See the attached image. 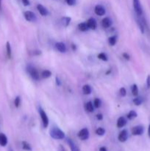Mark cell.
<instances>
[{"label": "cell", "mask_w": 150, "mask_h": 151, "mask_svg": "<svg viewBox=\"0 0 150 151\" xmlns=\"http://www.w3.org/2000/svg\"><path fill=\"white\" fill-rule=\"evenodd\" d=\"M133 6L138 16H141L143 14V10L139 0H133Z\"/></svg>", "instance_id": "3957f363"}, {"label": "cell", "mask_w": 150, "mask_h": 151, "mask_svg": "<svg viewBox=\"0 0 150 151\" xmlns=\"http://www.w3.org/2000/svg\"><path fill=\"white\" fill-rule=\"evenodd\" d=\"M10 151H13V150H10Z\"/></svg>", "instance_id": "7bdbcfd3"}, {"label": "cell", "mask_w": 150, "mask_h": 151, "mask_svg": "<svg viewBox=\"0 0 150 151\" xmlns=\"http://www.w3.org/2000/svg\"><path fill=\"white\" fill-rule=\"evenodd\" d=\"M55 48H56L57 50H58L60 52L62 53L65 52L67 50L66 46H65V44L63 42L56 43V44H55Z\"/></svg>", "instance_id": "30bf717a"}, {"label": "cell", "mask_w": 150, "mask_h": 151, "mask_svg": "<svg viewBox=\"0 0 150 151\" xmlns=\"http://www.w3.org/2000/svg\"><path fill=\"white\" fill-rule=\"evenodd\" d=\"M108 42L111 46H114L116 43V37L115 36H111L110 37L109 39H108Z\"/></svg>", "instance_id": "83f0119b"}, {"label": "cell", "mask_w": 150, "mask_h": 151, "mask_svg": "<svg viewBox=\"0 0 150 151\" xmlns=\"http://www.w3.org/2000/svg\"><path fill=\"white\" fill-rule=\"evenodd\" d=\"M67 142H68V145H69L70 148H71V151H80L79 147L77 146V145L71 140V139H67Z\"/></svg>", "instance_id": "9a60e30c"}, {"label": "cell", "mask_w": 150, "mask_h": 151, "mask_svg": "<svg viewBox=\"0 0 150 151\" xmlns=\"http://www.w3.org/2000/svg\"><path fill=\"white\" fill-rule=\"evenodd\" d=\"M98 57L99 59H101V60H104V61H108V55H107L104 52H102V53H100V54H99Z\"/></svg>", "instance_id": "4316f807"}, {"label": "cell", "mask_w": 150, "mask_h": 151, "mask_svg": "<svg viewBox=\"0 0 150 151\" xmlns=\"http://www.w3.org/2000/svg\"><path fill=\"white\" fill-rule=\"evenodd\" d=\"M22 147L24 150L27 151H31L32 150V147L30 145L29 143H27V142H22Z\"/></svg>", "instance_id": "cb8c5ba5"}, {"label": "cell", "mask_w": 150, "mask_h": 151, "mask_svg": "<svg viewBox=\"0 0 150 151\" xmlns=\"http://www.w3.org/2000/svg\"><path fill=\"white\" fill-rule=\"evenodd\" d=\"M131 91H132V95L137 96L138 94V88L136 84H133L131 87Z\"/></svg>", "instance_id": "7402d4cb"}, {"label": "cell", "mask_w": 150, "mask_h": 151, "mask_svg": "<svg viewBox=\"0 0 150 151\" xmlns=\"http://www.w3.org/2000/svg\"><path fill=\"white\" fill-rule=\"evenodd\" d=\"M148 136L150 138V125L149 126V128H148Z\"/></svg>", "instance_id": "60d3db41"}, {"label": "cell", "mask_w": 150, "mask_h": 151, "mask_svg": "<svg viewBox=\"0 0 150 151\" xmlns=\"http://www.w3.org/2000/svg\"><path fill=\"white\" fill-rule=\"evenodd\" d=\"M65 2L69 6H73L76 4V0H65Z\"/></svg>", "instance_id": "d6a6232c"}, {"label": "cell", "mask_w": 150, "mask_h": 151, "mask_svg": "<svg viewBox=\"0 0 150 151\" xmlns=\"http://www.w3.org/2000/svg\"><path fill=\"white\" fill-rule=\"evenodd\" d=\"M144 128L142 125H137L132 128V134L134 136H141L144 133Z\"/></svg>", "instance_id": "52a82bcc"}, {"label": "cell", "mask_w": 150, "mask_h": 151, "mask_svg": "<svg viewBox=\"0 0 150 151\" xmlns=\"http://www.w3.org/2000/svg\"><path fill=\"white\" fill-rule=\"evenodd\" d=\"M143 102H144V99L142 97H136L133 100V103L135 106H140L142 104Z\"/></svg>", "instance_id": "d4e9b609"}, {"label": "cell", "mask_w": 150, "mask_h": 151, "mask_svg": "<svg viewBox=\"0 0 150 151\" xmlns=\"http://www.w3.org/2000/svg\"><path fill=\"white\" fill-rule=\"evenodd\" d=\"M27 71L33 80H39V74H38V71H37L34 67H32V66H29L27 68Z\"/></svg>", "instance_id": "5b68a950"}, {"label": "cell", "mask_w": 150, "mask_h": 151, "mask_svg": "<svg viewBox=\"0 0 150 151\" xmlns=\"http://www.w3.org/2000/svg\"><path fill=\"white\" fill-rule=\"evenodd\" d=\"M20 103H21V98H20L19 96H18V97H15V101H14V104H15V107L18 108V107H19Z\"/></svg>", "instance_id": "4dcf8cb0"}, {"label": "cell", "mask_w": 150, "mask_h": 151, "mask_svg": "<svg viewBox=\"0 0 150 151\" xmlns=\"http://www.w3.org/2000/svg\"><path fill=\"white\" fill-rule=\"evenodd\" d=\"M55 80H56L57 86H61V80H59V78H58V77H56Z\"/></svg>", "instance_id": "8d00e7d4"}, {"label": "cell", "mask_w": 150, "mask_h": 151, "mask_svg": "<svg viewBox=\"0 0 150 151\" xmlns=\"http://www.w3.org/2000/svg\"><path fill=\"white\" fill-rule=\"evenodd\" d=\"M94 105L96 108H99L100 106H101V105H102V102H101V100H100L99 99L96 98L94 100Z\"/></svg>", "instance_id": "f546056e"}, {"label": "cell", "mask_w": 150, "mask_h": 151, "mask_svg": "<svg viewBox=\"0 0 150 151\" xmlns=\"http://www.w3.org/2000/svg\"><path fill=\"white\" fill-rule=\"evenodd\" d=\"M111 24H112V21H111V18H108V17H106V18H105L103 20H102V27H103V28L105 29L109 28V27L111 26Z\"/></svg>", "instance_id": "5bb4252c"}, {"label": "cell", "mask_w": 150, "mask_h": 151, "mask_svg": "<svg viewBox=\"0 0 150 151\" xmlns=\"http://www.w3.org/2000/svg\"><path fill=\"white\" fill-rule=\"evenodd\" d=\"M99 151H108L107 150V148L105 147H101L99 148Z\"/></svg>", "instance_id": "ab89813d"}, {"label": "cell", "mask_w": 150, "mask_h": 151, "mask_svg": "<svg viewBox=\"0 0 150 151\" xmlns=\"http://www.w3.org/2000/svg\"><path fill=\"white\" fill-rule=\"evenodd\" d=\"M137 116H138V114H137L136 112L135 111H130L127 114V119H130V120H132V119H135V117H137Z\"/></svg>", "instance_id": "44dd1931"}, {"label": "cell", "mask_w": 150, "mask_h": 151, "mask_svg": "<svg viewBox=\"0 0 150 151\" xmlns=\"http://www.w3.org/2000/svg\"><path fill=\"white\" fill-rule=\"evenodd\" d=\"M6 50H7V55H8V57H9V58H11L12 52H11V44H10V42H7Z\"/></svg>", "instance_id": "484cf974"}, {"label": "cell", "mask_w": 150, "mask_h": 151, "mask_svg": "<svg viewBox=\"0 0 150 151\" xmlns=\"http://www.w3.org/2000/svg\"><path fill=\"white\" fill-rule=\"evenodd\" d=\"M51 137L55 139H63L65 138V133L59 128L54 127L49 131Z\"/></svg>", "instance_id": "6da1fadb"}, {"label": "cell", "mask_w": 150, "mask_h": 151, "mask_svg": "<svg viewBox=\"0 0 150 151\" xmlns=\"http://www.w3.org/2000/svg\"><path fill=\"white\" fill-rule=\"evenodd\" d=\"M24 16L27 21H30V22H35V21H37L36 15L33 12H32V11H26V12H24Z\"/></svg>", "instance_id": "277c9868"}, {"label": "cell", "mask_w": 150, "mask_h": 151, "mask_svg": "<svg viewBox=\"0 0 150 151\" xmlns=\"http://www.w3.org/2000/svg\"><path fill=\"white\" fill-rule=\"evenodd\" d=\"M146 86L148 89L150 88V75H148L146 78Z\"/></svg>", "instance_id": "e575fe53"}, {"label": "cell", "mask_w": 150, "mask_h": 151, "mask_svg": "<svg viewBox=\"0 0 150 151\" xmlns=\"http://www.w3.org/2000/svg\"><path fill=\"white\" fill-rule=\"evenodd\" d=\"M78 27H79L80 30H81V31H82V32L87 31V30L89 29V27H88L87 22L80 23V24H79V25H78Z\"/></svg>", "instance_id": "ffe728a7"}, {"label": "cell", "mask_w": 150, "mask_h": 151, "mask_svg": "<svg viewBox=\"0 0 150 151\" xmlns=\"http://www.w3.org/2000/svg\"><path fill=\"white\" fill-rule=\"evenodd\" d=\"M94 11H95V13L96 14L97 16H102L105 15V13H106L105 8L100 5H96V6L95 7Z\"/></svg>", "instance_id": "ba28073f"}, {"label": "cell", "mask_w": 150, "mask_h": 151, "mask_svg": "<svg viewBox=\"0 0 150 151\" xmlns=\"http://www.w3.org/2000/svg\"><path fill=\"white\" fill-rule=\"evenodd\" d=\"M39 113H40V116H41V119H42V123L43 125H44V127L47 128L49 125V118L47 116L46 113H45L44 110H43L42 108H39Z\"/></svg>", "instance_id": "7a4b0ae2"}, {"label": "cell", "mask_w": 150, "mask_h": 151, "mask_svg": "<svg viewBox=\"0 0 150 151\" xmlns=\"http://www.w3.org/2000/svg\"><path fill=\"white\" fill-rule=\"evenodd\" d=\"M41 75H42V77L43 78H49V77H51V75H52V72L49 71V70H44V71L42 72V74H41Z\"/></svg>", "instance_id": "603a6c76"}, {"label": "cell", "mask_w": 150, "mask_h": 151, "mask_svg": "<svg viewBox=\"0 0 150 151\" xmlns=\"http://www.w3.org/2000/svg\"><path fill=\"white\" fill-rule=\"evenodd\" d=\"M128 139V132L127 130H123L122 131H121V133H119L118 136V139L119 142H126Z\"/></svg>", "instance_id": "9c48e42d"}, {"label": "cell", "mask_w": 150, "mask_h": 151, "mask_svg": "<svg viewBox=\"0 0 150 151\" xmlns=\"http://www.w3.org/2000/svg\"><path fill=\"white\" fill-rule=\"evenodd\" d=\"M8 144V138L6 135L2 133H0V145L2 147L6 146Z\"/></svg>", "instance_id": "2e32d148"}, {"label": "cell", "mask_w": 150, "mask_h": 151, "mask_svg": "<svg viewBox=\"0 0 150 151\" xmlns=\"http://www.w3.org/2000/svg\"><path fill=\"white\" fill-rule=\"evenodd\" d=\"M127 124V119L124 117V116H121L118 119L117 121V127L118 128H121L124 127Z\"/></svg>", "instance_id": "4fadbf2b"}, {"label": "cell", "mask_w": 150, "mask_h": 151, "mask_svg": "<svg viewBox=\"0 0 150 151\" xmlns=\"http://www.w3.org/2000/svg\"><path fill=\"white\" fill-rule=\"evenodd\" d=\"M91 91H92V89H91V87L90 85H85V86H83V87H82V92H83V94H85V95H88V94H91Z\"/></svg>", "instance_id": "e0dca14e"}, {"label": "cell", "mask_w": 150, "mask_h": 151, "mask_svg": "<svg viewBox=\"0 0 150 151\" xmlns=\"http://www.w3.org/2000/svg\"><path fill=\"white\" fill-rule=\"evenodd\" d=\"M77 136L81 140H87L89 138V130L88 128L82 129L79 131Z\"/></svg>", "instance_id": "8992f818"}, {"label": "cell", "mask_w": 150, "mask_h": 151, "mask_svg": "<svg viewBox=\"0 0 150 151\" xmlns=\"http://www.w3.org/2000/svg\"><path fill=\"white\" fill-rule=\"evenodd\" d=\"M87 24H88L89 29H91V30H96L97 27V22L94 18H90L87 21Z\"/></svg>", "instance_id": "7c38bea8"}, {"label": "cell", "mask_w": 150, "mask_h": 151, "mask_svg": "<svg viewBox=\"0 0 150 151\" xmlns=\"http://www.w3.org/2000/svg\"><path fill=\"white\" fill-rule=\"evenodd\" d=\"M33 54L34 55H41V52L39 51V50H36V51H34L33 52Z\"/></svg>", "instance_id": "f35d334b"}, {"label": "cell", "mask_w": 150, "mask_h": 151, "mask_svg": "<svg viewBox=\"0 0 150 151\" xmlns=\"http://www.w3.org/2000/svg\"><path fill=\"white\" fill-rule=\"evenodd\" d=\"M71 18L70 17L68 16H65V17H63L62 19H61V22H62L63 25L64 27H68L70 24V21H71Z\"/></svg>", "instance_id": "ac0fdd59"}, {"label": "cell", "mask_w": 150, "mask_h": 151, "mask_svg": "<svg viewBox=\"0 0 150 151\" xmlns=\"http://www.w3.org/2000/svg\"><path fill=\"white\" fill-rule=\"evenodd\" d=\"M96 133L97 135H99V136H103L105 133V130L104 128H99L96 130Z\"/></svg>", "instance_id": "f1b7e54d"}, {"label": "cell", "mask_w": 150, "mask_h": 151, "mask_svg": "<svg viewBox=\"0 0 150 151\" xmlns=\"http://www.w3.org/2000/svg\"><path fill=\"white\" fill-rule=\"evenodd\" d=\"M37 9H38L40 14H41V16H46L49 15L48 10H47L45 7L43 6L42 5H41V4L37 5Z\"/></svg>", "instance_id": "8fae6325"}, {"label": "cell", "mask_w": 150, "mask_h": 151, "mask_svg": "<svg viewBox=\"0 0 150 151\" xmlns=\"http://www.w3.org/2000/svg\"><path fill=\"white\" fill-rule=\"evenodd\" d=\"M85 109L88 112H94V106H93L92 102H88L85 105Z\"/></svg>", "instance_id": "d6986e66"}, {"label": "cell", "mask_w": 150, "mask_h": 151, "mask_svg": "<svg viewBox=\"0 0 150 151\" xmlns=\"http://www.w3.org/2000/svg\"><path fill=\"white\" fill-rule=\"evenodd\" d=\"M119 93H120V95H121V97H125L127 94V91L126 89H125V88L124 87L121 88L119 90Z\"/></svg>", "instance_id": "1f68e13d"}, {"label": "cell", "mask_w": 150, "mask_h": 151, "mask_svg": "<svg viewBox=\"0 0 150 151\" xmlns=\"http://www.w3.org/2000/svg\"><path fill=\"white\" fill-rule=\"evenodd\" d=\"M123 57L127 60H129L130 59V55L127 54V53H123Z\"/></svg>", "instance_id": "d590c367"}, {"label": "cell", "mask_w": 150, "mask_h": 151, "mask_svg": "<svg viewBox=\"0 0 150 151\" xmlns=\"http://www.w3.org/2000/svg\"><path fill=\"white\" fill-rule=\"evenodd\" d=\"M96 118L98 120H102V119H103V116H102V114H101V113H99V114L96 115Z\"/></svg>", "instance_id": "74e56055"}, {"label": "cell", "mask_w": 150, "mask_h": 151, "mask_svg": "<svg viewBox=\"0 0 150 151\" xmlns=\"http://www.w3.org/2000/svg\"><path fill=\"white\" fill-rule=\"evenodd\" d=\"M22 1V3L24 6H29L30 5V1L29 0H21Z\"/></svg>", "instance_id": "836d02e7"}, {"label": "cell", "mask_w": 150, "mask_h": 151, "mask_svg": "<svg viewBox=\"0 0 150 151\" xmlns=\"http://www.w3.org/2000/svg\"><path fill=\"white\" fill-rule=\"evenodd\" d=\"M2 0H0V11H2Z\"/></svg>", "instance_id": "b9f144b4"}]
</instances>
